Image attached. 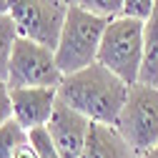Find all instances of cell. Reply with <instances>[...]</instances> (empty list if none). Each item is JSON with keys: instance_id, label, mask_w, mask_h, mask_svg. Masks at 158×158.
Wrapping results in <instances>:
<instances>
[{"instance_id": "obj_15", "label": "cell", "mask_w": 158, "mask_h": 158, "mask_svg": "<svg viewBox=\"0 0 158 158\" xmlns=\"http://www.w3.org/2000/svg\"><path fill=\"white\" fill-rule=\"evenodd\" d=\"M156 5V0H126L123 5V15H133V18H141V20H146V18L151 15Z\"/></svg>"}, {"instance_id": "obj_9", "label": "cell", "mask_w": 158, "mask_h": 158, "mask_svg": "<svg viewBox=\"0 0 158 158\" xmlns=\"http://www.w3.org/2000/svg\"><path fill=\"white\" fill-rule=\"evenodd\" d=\"M81 158H135V153L123 141V135L118 133L115 126L93 123Z\"/></svg>"}, {"instance_id": "obj_6", "label": "cell", "mask_w": 158, "mask_h": 158, "mask_svg": "<svg viewBox=\"0 0 158 158\" xmlns=\"http://www.w3.org/2000/svg\"><path fill=\"white\" fill-rule=\"evenodd\" d=\"M63 73L55 63V50L30 40V38H18L10 58V73L8 85L10 88H28V85H60Z\"/></svg>"}, {"instance_id": "obj_7", "label": "cell", "mask_w": 158, "mask_h": 158, "mask_svg": "<svg viewBox=\"0 0 158 158\" xmlns=\"http://www.w3.org/2000/svg\"><path fill=\"white\" fill-rule=\"evenodd\" d=\"M90 126H93V121L88 115L70 108L63 101L55 103V110L48 121V131H50V135H53V141H55L63 158H81L83 156Z\"/></svg>"}, {"instance_id": "obj_3", "label": "cell", "mask_w": 158, "mask_h": 158, "mask_svg": "<svg viewBox=\"0 0 158 158\" xmlns=\"http://www.w3.org/2000/svg\"><path fill=\"white\" fill-rule=\"evenodd\" d=\"M143 23L141 18L133 15H118L110 18L101 50H98V63L121 75L128 85L138 83L141 75V63H143Z\"/></svg>"}, {"instance_id": "obj_1", "label": "cell", "mask_w": 158, "mask_h": 158, "mask_svg": "<svg viewBox=\"0 0 158 158\" xmlns=\"http://www.w3.org/2000/svg\"><path fill=\"white\" fill-rule=\"evenodd\" d=\"M128 83L101 63H93L78 73L63 75L58 85V101L88 115L93 123L115 126L121 108L128 98Z\"/></svg>"}, {"instance_id": "obj_12", "label": "cell", "mask_w": 158, "mask_h": 158, "mask_svg": "<svg viewBox=\"0 0 158 158\" xmlns=\"http://www.w3.org/2000/svg\"><path fill=\"white\" fill-rule=\"evenodd\" d=\"M25 141H28V131L15 118H10L8 123L0 126V158H15V151Z\"/></svg>"}, {"instance_id": "obj_10", "label": "cell", "mask_w": 158, "mask_h": 158, "mask_svg": "<svg viewBox=\"0 0 158 158\" xmlns=\"http://www.w3.org/2000/svg\"><path fill=\"white\" fill-rule=\"evenodd\" d=\"M138 83L158 85V0L143 23V63Z\"/></svg>"}, {"instance_id": "obj_2", "label": "cell", "mask_w": 158, "mask_h": 158, "mask_svg": "<svg viewBox=\"0 0 158 158\" xmlns=\"http://www.w3.org/2000/svg\"><path fill=\"white\" fill-rule=\"evenodd\" d=\"M110 18L95 15L81 5H68V15L55 45V63L63 75L78 73L98 60L101 40Z\"/></svg>"}, {"instance_id": "obj_17", "label": "cell", "mask_w": 158, "mask_h": 158, "mask_svg": "<svg viewBox=\"0 0 158 158\" xmlns=\"http://www.w3.org/2000/svg\"><path fill=\"white\" fill-rule=\"evenodd\" d=\"M15 158H38V151L33 148V143H30V138L25 143H20V148L15 151Z\"/></svg>"}, {"instance_id": "obj_11", "label": "cell", "mask_w": 158, "mask_h": 158, "mask_svg": "<svg viewBox=\"0 0 158 158\" xmlns=\"http://www.w3.org/2000/svg\"><path fill=\"white\" fill-rule=\"evenodd\" d=\"M18 25L10 18V13L0 15V81L8 83V73H10V58H13V48L18 43Z\"/></svg>"}, {"instance_id": "obj_19", "label": "cell", "mask_w": 158, "mask_h": 158, "mask_svg": "<svg viewBox=\"0 0 158 158\" xmlns=\"http://www.w3.org/2000/svg\"><path fill=\"white\" fill-rule=\"evenodd\" d=\"M8 13V0H0V15Z\"/></svg>"}, {"instance_id": "obj_18", "label": "cell", "mask_w": 158, "mask_h": 158, "mask_svg": "<svg viewBox=\"0 0 158 158\" xmlns=\"http://www.w3.org/2000/svg\"><path fill=\"white\" fill-rule=\"evenodd\" d=\"M135 158H158V146H153L151 151H146V153H141V156H135Z\"/></svg>"}, {"instance_id": "obj_13", "label": "cell", "mask_w": 158, "mask_h": 158, "mask_svg": "<svg viewBox=\"0 0 158 158\" xmlns=\"http://www.w3.org/2000/svg\"><path fill=\"white\" fill-rule=\"evenodd\" d=\"M28 138H30L33 148L38 151V158H63L58 146H55V141H53V135H50V131H48V126L28 131Z\"/></svg>"}, {"instance_id": "obj_5", "label": "cell", "mask_w": 158, "mask_h": 158, "mask_svg": "<svg viewBox=\"0 0 158 158\" xmlns=\"http://www.w3.org/2000/svg\"><path fill=\"white\" fill-rule=\"evenodd\" d=\"M70 0H8V13L23 38L55 50Z\"/></svg>"}, {"instance_id": "obj_4", "label": "cell", "mask_w": 158, "mask_h": 158, "mask_svg": "<svg viewBox=\"0 0 158 158\" xmlns=\"http://www.w3.org/2000/svg\"><path fill=\"white\" fill-rule=\"evenodd\" d=\"M115 128L135 156L158 146V85L133 83Z\"/></svg>"}, {"instance_id": "obj_16", "label": "cell", "mask_w": 158, "mask_h": 158, "mask_svg": "<svg viewBox=\"0 0 158 158\" xmlns=\"http://www.w3.org/2000/svg\"><path fill=\"white\" fill-rule=\"evenodd\" d=\"M13 118V98H10V85L0 81V126Z\"/></svg>"}, {"instance_id": "obj_8", "label": "cell", "mask_w": 158, "mask_h": 158, "mask_svg": "<svg viewBox=\"0 0 158 158\" xmlns=\"http://www.w3.org/2000/svg\"><path fill=\"white\" fill-rule=\"evenodd\" d=\"M13 98V118L25 131L48 126L58 103V85H28L10 88Z\"/></svg>"}, {"instance_id": "obj_14", "label": "cell", "mask_w": 158, "mask_h": 158, "mask_svg": "<svg viewBox=\"0 0 158 158\" xmlns=\"http://www.w3.org/2000/svg\"><path fill=\"white\" fill-rule=\"evenodd\" d=\"M70 3L81 5L95 15H103V18H118V15H123L126 0H70Z\"/></svg>"}]
</instances>
